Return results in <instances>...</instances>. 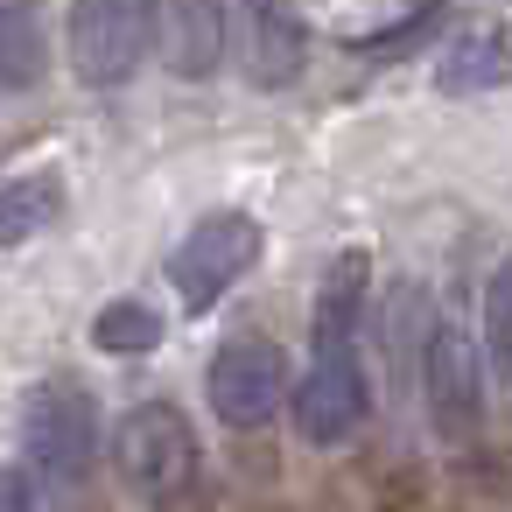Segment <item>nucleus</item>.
<instances>
[{
    "label": "nucleus",
    "instance_id": "obj_12",
    "mask_svg": "<svg viewBox=\"0 0 512 512\" xmlns=\"http://www.w3.org/2000/svg\"><path fill=\"white\" fill-rule=\"evenodd\" d=\"M43 71H50V43H43L36 0H0V85H8V92H36Z\"/></svg>",
    "mask_w": 512,
    "mask_h": 512
},
{
    "label": "nucleus",
    "instance_id": "obj_13",
    "mask_svg": "<svg viewBox=\"0 0 512 512\" xmlns=\"http://www.w3.org/2000/svg\"><path fill=\"white\" fill-rule=\"evenodd\" d=\"M92 344L113 351V358H141V351L162 344V316H155L148 302H106V309L92 316Z\"/></svg>",
    "mask_w": 512,
    "mask_h": 512
},
{
    "label": "nucleus",
    "instance_id": "obj_3",
    "mask_svg": "<svg viewBox=\"0 0 512 512\" xmlns=\"http://www.w3.org/2000/svg\"><path fill=\"white\" fill-rule=\"evenodd\" d=\"M113 456H120V477L141 491V498H176L197 470V428L183 421L176 400H141L120 435H113Z\"/></svg>",
    "mask_w": 512,
    "mask_h": 512
},
{
    "label": "nucleus",
    "instance_id": "obj_10",
    "mask_svg": "<svg viewBox=\"0 0 512 512\" xmlns=\"http://www.w3.org/2000/svg\"><path fill=\"white\" fill-rule=\"evenodd\" d=\"M246 15V71L253 85H295L302 78V15L295 0H239Z\"/></svg>",
    "mask_w": 512,
    "mask_h": 512
},
{
    "label": "nucleus",
    "instance_id": "obj_4",
    "mask_svg": "<svg viewBox=\"0 0 512 512\" xmlns=\"http://www.w3.org/2000/svg\"><path fill=\"white\" fill-rule=\"evenodd\" d=\"M288 414H295L302 442L344 449V442L365 428V372H358V344H309V372L295 379Z\"/></svg>",
    "mask_w": 512,
    "mask_h": 512
},
{
    "label": "nucleus",
    "instance_id": "obj_8",
    "mask_svg": "<svg viewBox=\"0 0 512 512\" xmlns=\"http://www.w3.org/2000/svg\"><path fill=\"white\" fill-rule=\"evenodd\" d=\"M512 85V22H484L442 43L435 57V92L449 99H477V92H505Z\"/></svg>",
    "mask_w": 512,
    "mask_h": 512
},
{
    "label": "nucleus",
    "instance_id": "obj_7",
    "mask_svg": "<svg viewBox=\"0 0 512 512\" xmlns=\"http://www.w3.org/2000/svg\"><path fill=\"white\" fill-rule=\"evenodd\" d=\"M421 393L442 435H470L477 407H484V372H477V344L449 323H435L421 337Z\"/></svg>",
    "mask_w": 512,
    "mask_h": 512
},
{
    "label": "nucleus",
    "instance_id": "obj_9",
    "mask_svg": "<svg viewBox=\"0 0 512 512\" xmlns=\"http://www.w3.org/2000/svg\"><path fill=\"white\" fill-rule=\"evenodd\" d=\"M225 43H232L225 0H162V50H169V71L176 78H190V85L218 78Z\"/></svg>",
    "mask_w": 512,
    "mask_h": 512
},
{
    "label": "nucleus",
    "instance_id": "obj_2",
    "mask_svg": "<svg viewBox=\"0 0 512 512\" xmlns=\"http://www.w3.org/2000/svg\"><path fill=\"white\" fill-rule=\"evenodd\" d=\"M99 456V407L78 379H50L22 407V463L36 477H85Z\"/></svg>",
    "mask_w": 512,
    "mask_h": 512
},
{
    "label": "nucleus",
    "instance_id": "obj_5",
    "mask_svg": "<svg viewBox=\"0 0 512 512\" xmlns=\"http://www.w3.org/2000/svg\"><path fill=\"white\" fill-rule=\"evenodd\" d=\"M260 260V225L246 211H211L190 225V239L169 253V281L183 295V309H211L246 267Z\"/></svg>",
    "mask_w": 512,
    "mask_h": 512
},
{
    "label": "nucleus",
    "instance_id": "obj_1",
    "mask_svg": "<svg viewBox=\"0 0 512 512\" xmlns=\"http://www.w3.org/2000/svg\"><path fill=\"white\" fill-rule=\"evenodd\" d=\"M155 50V0H71V71L92 92L127 85Z\"/></svg>",
    "mask_w": 512,
    "mask_h": 512
},
{
    "label": "nucleus",
    "instance_id": "obj_11",
    "mask_svg": "<svg viewBox=\"0 0 512 512\" xmlns=\"http://www.w3.org/2000/svg\"><path fill=\"white\" fill-rule=\"evenodd\" d=\"M64 218V176L36 169V176H8L0 183V246H29Z\"/></svg>",
    "mask_w": 512,
    "mask_h": 512
},
{
    "label": "nucleus",
    "instance_id": "obj_14",
    "mask_svg": "<svg viewBox=\"0 0 512 512\" xmlns=\"http://www.w3.org/2000/svg\"><path fill=\"white\" fill-rule=\"evenodd\" d=\"M484 351H491V372L512 386V260H498L484 288Z\"/></svg>",
    "mask_w": 512,
    "mask_h": 512
},
{
    "label": "nucleus",
    "instance_id": "obj_15",
    "mask_svg": "<svg viewBox=\"0 0 512 512\" xmlns=\"http://www.w3.org/2000/svg\"><path fill=\"white\" fill-rule=\"evenodd\" d=\"M0 505H36V491H29L15 470H0Z\"/></svg>",
    "mask_w": 512,
    "mask_h": 512
},
{
    "label": "nucleus",
    "instance_id": "obj_6",
    "mask_svg": "<svg viewBox=\"0 0 512 512\" xmlns=\"http://www.w3.org/2000/svg\"><path fill=\"white\" fill-rule=\"evenodd\" d=\"M204 400H211V414L225 421V428H267L274 414H281V400H288V372H281V351L267 344V337H239V344H225L218 358H211V372H204Z\"/></svg>",
    "mask_w": 512,
    "mask_h": 512
}]
</instances>
